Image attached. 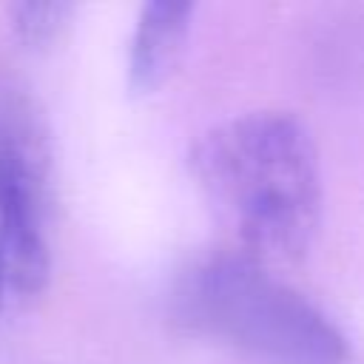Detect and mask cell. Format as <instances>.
I'll use <instances>...</instances> for the list:
<instances>
[{
  "label": "cell",
  "mask_w": 364,
  "mask_h": 364,
  "mask_svg": "<svg viewBox=\"0 0 364 364\" xmlns=\"http://www.w3.org/2000/svg\"><path fill=\"white\" fill-rule=\"evenodd\" d=\"M191 173L230 228L236 250L270 264L299 259L318 228L321 171L304 122L287 111H245L196 136Z\"/></svg>",
  "instance_id": "6da1fadb"
},
{
  "label": "cell",
  "mask_w": 364,
  "mask_h": 364,
  "mask_svg": "<svg viewBox=\"0 0 364 364\" xmlns=\"http://www.w3.org/2000/svg\"><path fill=\"white\" fill-rule=\"evenodd\" d=\"M171 321L264 364H347L333 318L270 267L236 247L191 259L173 279Z\"/></svg>",
  "instance_id": "7a4b0ae2"
},
{
  "label": "cell",
  "mask_w": 364,
  "mask_h": 364,
  "mask_svg": "<svg viewBox=\"0 0 364 364\" xmlns=\"http://www.w3.org/2000/svg\"><path fill=\"white\" fill-rule=\"evenodd\" d=\"M0 264L20 293L48 282V151L26 100H0Z\"/></svg>",
  "instance_id": "3957f363"
},
{
  "label": "cell",
  "mask_w": 364,
  "mask_h": 364,
  "mask_svg": "<svg viewBox=\"0 0 364 364\" xmlns=\"http://www.w3.org/2000/svg\"><path fill=\"white\" fill-rule=\"evenodd\" d=\"M193 11L196 9L191 3H165V0H154L139 9L128 48V80L134 91L139 94L154 91L173 71Z\"/></svg>",
  "instance_id": "277c9868"
},
{
  "label": "cell",
  "mask_w": 364,
  "mask_h": 364,
  "mask_svg": "<svg viewBox=\"0 0 364 364\" xmlns=\"http://www.w3.org/2000/svg\"><path fill=\"white\" fill-rule=\"evenodd\" d=\"M6 11L11 20V28L23 43L43 46L63 31L71 14V6L68 3H11Z\"/></svg>",
  "instance_id": "5b68a950"
},
{
  "label": "cell",
  "mask_w": 364,
  "mask_h": 364,
  "mask_svg": "<svg viewBox=\"0 0 364 364\" xmlns=\"http://www.w3.org/2000/svg\"><path fill=\"white\" fill-rule=\"evenodd\" d=\"M3 282H6V279H3V264H0V287H3Z\"/></svg>",
  "instance_id": "8992f818"
}]
</instances>
